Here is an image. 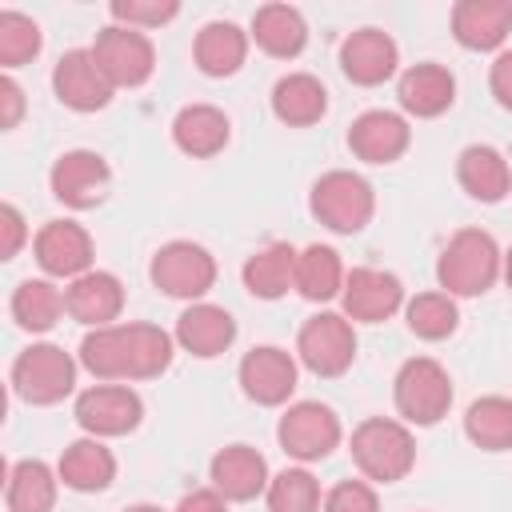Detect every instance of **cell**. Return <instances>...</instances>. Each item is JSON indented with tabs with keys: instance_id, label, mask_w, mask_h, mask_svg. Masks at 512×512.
<instances>
[{
	"instance_id": "1",
	"label": "cell",
	"mask_w": 512,
	"mask_h": 512,
	"mask_svg": "<svg viewBox=\"0 0 512 512\" xmlns=\"http://www.w3.org/2000/svg\"><path fill=\"white\" fill-rule=\"evenodd\" d=\"M80 364L96 380H152L172 364V336L156 324H108L80 340Z\"/></svg>"
},
{
	"instance_id": "2",
	"label": "cell",
	"mask_w": 512,
	"mask_h": 512,
	"mask_svg": "<svg viewBox=\"0 0 512 512\" xmlns=\"http://www.w3.org/2000/svg\"><path fill=\"white\" fill-rule=\"evenodd\" d=\"M500 268H504V256L496 240L480 228H460L436 260V280H440V292L448 296H480L496 284Z\"/></svg>"
},
{
	"instance_id": "3",
	"label": "cell",
	"mask_w": 512,
	"mask_h": 512,
	"mask_svg": "<svg viewBox=\"0 0 512 512\" xmlns=\"http://www.w3.org/2000/svg\"><path fill=\"white\" fill-rule=\"evenodd\" d=\"M352 460L368 480L392 484V480H404L412 472L416 440H412L408 424L388 420V416H372V420L356 424V432H352Z\"/></svg>"
},
{
	"instance_id": "4",
	"label": "cell",
	"mask_w": 512,
	"mask_h": 512,
	"mask_svg": "<svg viewBox=\"0 0 512 512\" xmlns=\"http://www.w3.org/2000/svg\"><path fill=\"white\" fill-rule=\"evenodd\" d=\"M372 212H376V196L360 172L332 168L312 184V216L332 232L352 236L372 220Z\"/></svg>"
},
{
	"instance_id": "5",
	"label": "cell",
	"mask_w": 512,
	"mask_h": 512,
	"mask_svg": "<svg viewBox=\"0 0 512 512\" xmlns=\"http://www.w3.org/2000/svg\"><path fill=\"white\" fill-rule=\"evenodd\" d=\"M392 396H396V412L408 424H436L452 408V380L444 364H436L432 356H412L400 364Z\"/></svg>"
},
{
	"instance_id": "6",
	"label": "cell",
	"mask_w": 512,
	"mask_h": 512,
	"mask_svg": "<svg viewBox=\"0 0 512 512\" xmlns=\"http://www.w3.org/2000/svg\"><path fill=\"white\" fill-rule=\"evenodd\" d=\"M12 388L28 404H56L76 388V360L60 344H28L12 364Z\"/></svg>"
},
{
	"instance_id": "7",
	"label": "cell",
	"mask_w": 512,
	"mask_h": 512,
	"mask_svg": "<svg viewBox=\"0 0 512 512\" xmlns=\"http://www.w3.org/2000/svg\"><path fill=\"white\" fill-rule=\"evenodd\" d=\"M148 276H152V284H156L164 296L200 300V296L216 284V260H212V252H208L204 244L168 240L164 248H156Z\"/></svg>"
},
{
	"instance_id": "8",
	"label": "cell",
	"mask_w": 512,
	"mask_h": 512,
	"mask_svg": "<svg viewBox=\"0 0 512 512\" xmlns=\"http://www.w3.org/2000/svg\"><path fill=\"white\" fill-rule=\"evenodd\" d=\"M296 356L316 376H340L356 360V332L344 312H320L304 320L296 336Z\"/></svg>"
},
{
	"instance_id": "9",
	"label": "cell",
	"mask_w": 512,
	"mask_h": 512,
	"mask_svg": "<svg viewBox=\"0 0 512 512\" xmlns=\"http://www.w3.org/2000/svg\"><path fill=\"white\" fill-rule=\"evenodd\" d=\"M92 56L104 68V76L112 80V88H136L156 68L152 40L144 32H136V28H124V24L100 28L96 40H92Z\"/></svg>"
},
{
	"instance_id": "10",
	"label": "cell",
	"mask_w": 512,
	"mask_h": 512,
	"mask_svg": "<svg viewBox=\"0 0 512 512\" xmlns=\"http://www.w3.org/2000/svg\"><path fill=\"white\" fill-rule=\"evenodd\" d=\"M276 440H280V448H284L292 460L312 464V460H324V456L340 444V420H336V412H332L328 404H320V400H300V404H292V408L280 416Z\"/></svg>"
},
{
	"instance_id": "11",
	"label": "cell",
	"mask_w": 512,
	"mask_h": 512,
	"mask_svg": "<svg viewBox=\"0 0 512 512\" xmlns=\"http://www.w3.org/2000/svg\"><path fill=\"white\" fill-rule=\"evenodd\" d=\"M48 184H52V196L68 208H96L104 196H108V184H112V168L100 152H88V148H72L64 152L52 172H48Z\"/></svg>"
},
{
	"instance_id": "12",
	"label": "cell",
	"mask_w": 512,
	"mask_h": 512,
	"mask_svg": "<svg viewBox=\"0 0 512 512\" xmlns=\"http://www.w3.org/2000/svg\"><path fill=\"white\" fill-rule=\"evenodd\" d=\"M144 404L128 384H96L76 396V424L88 436H124L140 424Z\"/></svg>"
},
{
	"instance_id": "13",
	"label": "cell",
	"mask_w": 512,
	"mask_h": 512,
	"mask_svg": "<svg viewBox=\"0 0 512 512\" xmlns=\"http://www.w3.org/2000/svg\"><path fill=\"white\" fill-rule=\"evenodd\" d=\"M52 88H56V100L72 112H96L112 100V80L104 76V68L96 64L92 48H72L56 60L52 68Z\"/></svg>"
},
{
	"instance_id": "14",
	"label": "cell",
	"mask_w": 512,
	"mask_h": 512,
	"mask_svg": "<svg viewBox=\"0 0 512 512\" xmlns=\"http://www.w3.org/2000/svg\"><path fill=\"white\" fill-rule=\"evenodd\" d=\"M32 248H36V264L48 276L76 280V276L92 272V236L76 220H48L36 232Z\"/></svg>"
},
{
	"instance_id": "15",
	"label": "cell",
	"mask_w": 512,
	"mask_h": 512,
	"mask_svg": "<svg viewBox=\"0 0 512 512\" xmlns=\"http://www.w3.org/2000/svg\"><path fill=\"white\" fill-rule=\"evenodd\" d=\"M344 316L360 324H380L404 304V284L384 268H352L344 276Z\"/></svg>"
},
{
	"instance_id": "16",
	"label": "cell",
	"mask_w": 512,
	"mask_h": 512,
	"mask_svg": "<svg viewBox=\"0 0 512 512\" xmlns=\"http://www.w3.org/2000/svg\"><path fill=\"white\" fill-rule=\"evenodd\" d=\"M240 388L248 400L272 408V404H284L296 388V360L276 348V344H264V348H252L244 360H240Z\"/></svg>"
},
{
	"instance_id": "17",
	"label": "cell",
	"mask_w": 512,
	"mask_h": 512,
	"mask_svg": "<svg viewBox=\"0 0 512 512\" xmlns=\"http://www.w3.org/2000/svg\"><path fill=\"white\" fill-rule=\"evenodd\" d=\"M124 308V284L112 272H84L64 288V312L88 328H108Z\"/></svg>"
},
{
	"instance_id": "18",
	"label": "cell",
	"mask_w": 512,
	"mask_h": 512,
	"mask_svg": "<svg viewBox=\"0 0 512 512\" xmlns=\"http://www.w3.org/2000/svg\"><path fill=\"white\" fill-rule=\"evenodd\" d=\"M408 140H412L408 120L396 116V112H384V108H372V112L356 116L352 128H348L352 156H360L368 164H392V160H400L404 148H408Z\"/></svg>"
},
{
	"instance_id": "19",
	"label": "cell",
	"mask_w": 512,
	"mask_h": 512,
	"mask_svg": "<svg viewBox=\"0 0 512 512\" xmlns=\"http://www.w3.org/2000/svg\"><path fill=\"white\" fill-rule=\"evenodd\" d=\"M396 40L380 28H360L340 44V68L352 84L376 88L396 72Z\"/></svg>"
},
{
	"instance_id": "20",
	"label": "cell",
	"mask_w": 512,
	"mask_h": 512,
	"mask_svg": "<svg viewBox=\"0 0 512 512\" xmlns=\"http://www.w3.org/2000/svg\"><path fill=\"white\" fill-rule=\"evenodd\" d=\"M236 340V320L228 308L220 304H188L176 320V344L200 360H212L220 352H228V344Z\"/></svg>"
},
{
	"instance_id": "21",
	"label": "cell",
	"mask_w": 512,
	"mask_h": 512,
	"mask_svg": "<svg viewBox=\"0 0 512 512\" xmlns=\"http://www.w3.org/2000/svg\"><path fill=\"white\" fill-rule=\"evenodd\" d=\"M208 476H212V488L224 496V500H252L260 492H268V464L256 448L248 444H228L212 456L208 464Z\"/></svg>"
},
{
	"instance_id": "22",
	"label": "cell",
	"mask_w": 512,
	"mask_h": 512,
	"mask_svg": "<svg viewBox=\"0 0 512 512\" xmlns=\"http://www.w3.org/2000/svg\"><path fill=\"white\" fill-rule=\"evenodd\" d=\"M512 32V0H460L452 8V36L472 52H492Z\"/></svg>"
},
{
	"instance_id": "23",
	"label": "cell",
	"mask_w": 512,
	"mask_h": 512,
	"mask_svg": "<svg viewBox=\"0 0 512 512\" xmlns=\"http://www.w3.org/2000/svg\"><path fill=\"white\" fill-rule=\"evenodd\" d=\"M396 96H400V108H404V112L428 120V116H440V112L452 108V100H456V80H452V72H448L444 64H432V60H428V64H412V68L400 76Z\"/></svg>"
},
{
	"instance_id": "24",
	"label": "cell",
	"mask_w": 512,
	"mask_h": 512,
	"mask_svg": "<svg viewBox=\"0 0 512 512\" xmlns=\"http://www.w3.org/2000/svg\"><path fill=\"white\" fill-rule=\"evenodd\" d=\"M456 180L480 204H496L512 192V168L492 144H468L456 160Z\"/></svg>"
},
{
	"instance_id": "25",
	"label": "cell",
	"mask_w": 512,
	"mask_h": 512,
	"mask_svg": "<svg viewBox=\"0 0 512 512\" xmlns=\"http://www.w3.org/2000/svg\"><path fill=\"white\" fill-rule=\"evenodd\" d=\"M192 56L204 76H232V72H240L244 56H248V32L236 28L232 20H212L196 32Z\"/></svg>"
},
{
	"instance_id": "26",
	"label": "cell",
	"mask_w": 512,
	"mask_h": 512,
	"mask_svg": "<svg viewBox=\"0 0 512 512\" xmlns=\"http://www.w3.org/2000/svg\"><path fill=\"white\" fill-rule=\"evenodd\" d=\"M172 140L184 156H216L228 144V116L216 104H188L172 120Z\"/></svg>"
},
{
	"instance_id": "27",
	"label": "cell",
	"mask_w": 512,
	"mask_h": 512,
	"mask_svg": "<svg viewBox=\"0 0 512 512\" xmlns=\"http://www.w3.org/2000/svg\"><path fill=\"white\" fill-rule=\"evenodd\" d=\"M272 112L292 128H308L328 112V92L312 72H288L272 88Z\"/></svg>"
},
{
	"instance_id": "28",
	"label": "cell",
	"mask_w": 512,
	"mask_h": 512,
	"mask_svg": "<svg viewBox=\"0 0 512 512\" xmlns=\"http://www.w3.org/2000/svg\"><path fill=\"white\" fill-rule=\"evenodd\" d=\"M56 472H60L64 488H72V492H100L116 476V456L96 436H84V440L64 448Z\"/></svg>"
},
{
	"instance_id": "29",
	"label": "cell",
	"mask_w": 512,
	"mask_h": 512,
	"mask_svg": "<svg viewBox=\"0 0 512 512\" xmlns=\"http://www.w3.org/2000/svg\"><path fill=\"white\" fill-rule=\"evenodd\" d=\"M248 36H252L268 56L292 60V56H300L304 44H308V24H304V16H300L296 8H288V4H264V8H256Z\"/></svg>"
},
{
	"instance_id": "30",
	"label": "cell",
	"mask_w": 512,
	"mask_h": 512,
	"mask_svg": "<svg viewBox=\"0 0 512 512\" xmlns=\"http://www.w3.org/2000/svg\"><path fill=\"white\" fill-rule=\"evenodd\" d=\"M56 480H60V472H52L44 460H16L4 480L8 512H52Z\"/></svg>"
},
{
	"instance_id": "31",
	"label": "cell",
	"mask_w": 512,
	"mask_h": 512,
	"mask_svg": "<svg viewBox=\"0 0 512 512\" xmlns=\"http://www.w3.org/2000/svg\"><path fill=\"white\" fill-rule=\"evenodd\" d=\"M296 280V248L292 244H268L244 260V288L260 300H276Z\"/></svg>"
},
{
	"instance_id": "32",
	"label": "cell",
	"mask_w": 512,
	"mask_h": 512,
	"mask_svg": "<svg viewBox=\"0 0 512 512\" xmlns=\"http://www.w3.org/2000/svg\"><path fill=\"white\" fill-rule=\"evenodd\" d=\"M344 264L328 244H308L296 252V280L292 288L304 300H332L344 292Z\"/></svg>"
},
{
	"instance_id": "33",
	"label": "cell",
	"mask_w": 512,
	"mask_h": 512,
	"mask_svg": "<svg viewBox=\"0 0 512 512\" xmlns=\"http://www.w3.org/2000/svg\"><path fill=\"white\" fill-rule=\"evenodd\" d=\"M464 436L484 452L512 448V400L508 396H480L464 412Z\"/></svg>"
},
{
	"instance_id": "34",
	"label": "cell",
	"mask_w": 512,
	"mask_h": 512,
	"mask_svg": "<svg viewBox=\"0 0 512 512\" xmlns=\"http://www.w3.org/2000/svg\"><path fill=\"white\" fill-rule=\"evenodd\" d=\"M64 312V292L52 280H20L12 292V316L28 332H48Z\"/></svg>"
},
{
	"instance_id": "35",
	"label": "cell",
	"mask_w": 512,
	"mask_h": 512,
	"mask_svg": "<svg viewBox=\"0 0 512 512\" xmlns=\"http://www.w3.org/2000/svg\"><path fill=\"white\" fill-rule=\"evenodd\" d=\"M404 320L420 340H444L456 332L460 312H456V300L448 292H420L404 304Z\"/></svg>"
},
{
	"instance_id": "36",
	"label": "cell",
	"mask_w": 512,
	"mask_h": 512,
	"mask_svg": "<svg viewBox=\"0 0 512 512\" xmlns=\"http://www.w3.org/2000/svg\"><path fill=\"white\" fill-rule=\"evenodd\" d=\"M268 512H320V484L308 468H284L268 480Z\"/></svg>"
},
{
	"instance_id": "37",
	"label": "cell",
	"mask_w": 512,
	"mask_h": 512,
	"mask_svg": "<svg viewBox=\"0 0 512 512\" xmlns=\"http://www.w3.org/2000/svg\"><path fill=\"white\" fill-rule=\"evenodd\" d=\"M40 52V24L24 12H0V64L16 68Z\"/></svg>"
},
{
	"instance_id": "38",
	"label": "cell",
	"mask_w": 512,
	"mask_h": 512,
	"mask_svg": "<svg viewBox=\"0 0 512 512\" xmlns=\"http://www.w3.org/2000/svg\"><path fill=\"white\" fill-rule=\"evenodd\" d=\"M176 12H180L176 0H116V4H112L116 24L136 28V32H140V28H160V24H168Z\"/></svg>"
},
{
	"instance_id": "39",
	"label": "cell",
	"mask_w": 512,
	"mask_h": 512,
	"mask_svg": "<svg viewBox=\"0 0 512 512\" xmlns=\"http://www.w3.org/2000/svg\"><path fill=\"white\" fill-rule=\"evenodd\" d=\"M320 508H324V512H380V500H376V488H372V484H364V480H344V484H336V488L324 496Z\"/></svg>"
},
{
	"instance_id": "40",
	"label": "cell",
	"mask_w": 512,
	"mask_h": 512,
	"mask_svg": "<svg viewBox=\"0 0 512 512\" xmlns=\"http://www.w3.org/2000/svg\"><path fill=\"white\" fill-rule=\"evenodd\" d=\"M24 240H28V228H24L20 208H16V204H4V208H0V256L12 260V256L24 248Z\"/></svg>"
},
{
	"instance_id": "41",
	"label": "cell",
	"mask_w": 512,
	"mask_h": 512,
	"mask_svg": "<svg viewBox=\"0 0 512 512\" xmlns=\"http://www.w3.org/2000/svg\"><path fill=\"white\" fill-rule=\"evenodd\" d=\"M24 116V92L12 76H0V128H16Z\"/></svg>"
},
{
	"instance_id": "42",
	"label": "cell",
	"mask_w": 512,
	"mask_h": 512,
	"mask_svg": "<svg viewBox=\"0 0 512 512\" xmlns=\"http://www.w3.org/2000/svg\"><path fill=\"white\" fill-rule=\"evenodd\" d=\"M488 84H492V96L500 100V108L512 112V48L500 52L492 60V72H488Z\"/></svg>"
},
{
	"instance_id": "43",
	"label": "cell",
	"mask_w": 512,
	"mask_h": 512,
	"mask_svg": "<svg viewBox=\"0 0 512 512\" xmlns=\"http://www.w3.org/2000/svg\"><path fill=\"white\" fill-rule=\"evenodd\" d=\"M176 512H228V500L216 488H192L188 496H180Z\"/></svg>"
},
{
	"instance_id": "44",
	"label": "cell",
	"mask_w": 512,
	"mask_h": 512,
	"mask_svg": "<svg viewBox=\"0 0 512 512\" xmlns=\"http://www.w3.org/2000/svg\"><path fill=\"white\" fill-rule=\"evenodd\" d=\"M500 272H504V280H508V288H512V248L504 252V268H500Z\"/></svg>"
},
{
	"instance_id": "45",
	"label": "cell",
	"mask_w": 512,
	"mask_h": 512,
	"mask_svg": "<svg viewBox=\"0 0 512 512\" xmlns=\"http://www.w3.org/2000/svg\"><path fill=\"white\" fill-rule=\"evenodd\" d=\"M124 512H164V508H156V504H132V508H124Z\"/></svg>"
}]
</instances>
